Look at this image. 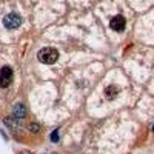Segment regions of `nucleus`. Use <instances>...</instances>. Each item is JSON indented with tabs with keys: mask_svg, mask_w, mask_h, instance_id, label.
<instances>
[{
	"mask_svg": "<svg viewBox=\"0 0 154 154\" xmlns=\"http://www.w3.org/2000/svg\"><path fill=\"white\" fill-rule=\"evenodd\" d=\"M12 82V68L11 66H3L0 69V86L2 88H8Z\"/></svg>",
	"mask_w": 154,
	"mask_h": 154,
	"instance_id": "7ed1b4c3",
	"label": "nucleus"
},
{
	"mask_svg": "<svg viewBox=\"0 0 154 154\" xmlns=\"http://www.w3.org/2000/svg\"><path fill=\"white\" fill-rule=\"evenodd\" d=\"M117 94H119V86H116V85H110V86H106V88H105V97L108 99V100L116 99Z\"/></svg>",
	"mask_w": 154,
	"mask_h": 154,
	"instance_id": "423d86ee",
	"label": "nucleus"
},
{
	"mask_svg": "<svg viewBox=\"0 0 154 154\" xmlns=\"http://www.w3.org/2000/svg\"><path fill=\"white\" fill-rule=\"evenodd\" d=\"M51 142H54V143L59 142V130H54L51 133Z\"/></svg>",
	"mask_w": 154,
	"mask_h": 154,
	"instance_id": "0eeeda50",
	"label": "nucleus"
},
{
	"mask_svg": "<svg viewBox=\"0 0 154 154\" xmlns=\"http://www.w3.org/2000/svg\"><path fill=\"white\" fill-rule=\"evenodd\" d=\"M3 25H5V28H8V29H16L22 25V17H20L17 12H9V14L5 16Z\"/></svg>",
	"mask_w": 154,
	"mask_h": 154,
	"instance_id": "f03ea898",
	"label": "nucleus"
},
{
	"mask_svg": "<svg viewBox=\"0 0 154 154\" xmlns=\"http://www.w3.org/2000/svg\"><path fill=\"white\" fill-rule=\"evenodd\" d=\"M29 130H31V133H39L40 131V126L37 123H31L29 125Z\"/></svg>",
	"mask_w": 154,
	"mask_h": 154,
	"instance_id": "6e6552de",
	"label": "nucleus"
},
{
	"mask_svg": "<svg viewBox=\"0 0 154 154\" xmlns=\"http://www.w3.org/2000/svg\"><path fill=\"white\" fill-rule=\"evenodd\" d=\"M110 26H111V29H114L116 32H122L125 29V26H126V20L123 16H114L111 19V22H110Z\"/></svg>",
	"mask_w": 154,
	"mask_h": 154,
	"instance_id": "20e7f679",
	"label": "nucleus"
},
{
	"mask_svg": "<svg viewBox=\"0 0 154 154\" xmlns=\"http://www.w3.org/2000/svg\"><path fill=\"white\" fill-rule=\"evenodd\" d=\"M153 131H154V125H153Z\"/></svg>",
	"mask_w": 154,
	"mask_h": 154,
	"instance_id": "1a4fd4ad",
	"label": "nucleus"
},
{
	"mask_svg": "<svg viewBox=\"0 0 154 154\" xmlns=\"http://www.w3.org/2000/svg\"><path fill=\"white\" fill-rule=\"evenodd\" d=\"M26 116V108L23 103H16L12 106V117L16 119H23Z\"/></svg>",
	"mask_w": 154,
	"mask_h": 154,
	"instance_id": "39448f33",
	"label": "nucleus"
},
{
	"mask_svg": "<svg viewBox=\"0 0 154 154\" xmlns=\"http://www.w3.org/2000/svg\"><path fill=\"white\" fill-rule=\"evenodd\" d=\"M37 59L45 65H52V63H56L57 59H59V51L56 48L46 46V48H42L37 52Z\"/></svg>",
	"mask_w": 154,
	"mask_h": 154,
	"instance_id": "f257e3e1",
	"label": "nucleus"
}]
</instances>
